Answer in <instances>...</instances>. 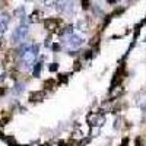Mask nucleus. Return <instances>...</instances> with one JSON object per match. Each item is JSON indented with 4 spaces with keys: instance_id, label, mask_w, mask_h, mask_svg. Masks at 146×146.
I'll return each mask as SVG.
<instances>
[{
    "instance_id": "7",
    "label": "nucleus",
    "mask_w": 146,
    "mask_h": 146,
    "mask_svg": "<svg viewBox=\"0 0 146 146\" xmlns=\"http://www.w3.org/2000/svg\"><path fill=\"white\" fill-rule=\"evenodd\" d=\"M82 7L86 10V9H89V0H82Z\"/></svg>"
},
{
    "instance_id": "10",
    "label": "nucleus",
    "mask_w": 146,
    "mask_h": 146,
    "mask_svg": "<svg viewBox=\"0 0 146 146\" xmlns=\"http://www.w3.org/2000/svg\"><path fill=\"white\" fill-rule=\"evenodd\" d=\"M127 145H129V137L123 139V142H121V146H127Z\"/></svg>"
},
{
    "instance_id": "1",
    "label": "nucleus",
    "mask_w": 146,
    "mask_h": 146,
    "mask_svg": "<svg viewBox=\"0 0 146 146\" xmlns=\"http://www.w3.org/2000/svg\"><path fill=\"white\" fill-rule=\"evenodd\" d=\"M44 27H45L47 31H50V32H57L58 29H62L63 21H62V19H57V18L45 19V21H44Z\"/></svg>"
},
{
    "instance_id": "5",
    "label": "nucleus",
    "mask_w": 146,
    "mask_h": 146,
    "mask_svg": "<svg viewBox=\"0 0 146 146\" xmlns=\"http://www.w3.org/2000/svg\"><path fill=\"white\" fill-rule=\"evenodd\" d=\"M54 85H56V83H54V79H48V80L44 82V88H45V89H53Z\"/></svg>"
},
{
    "instance_id": "4",
    "label": "nucleus",
    "mask_w": 146,
    "mask_h": 146,
    "mask_svg": "<svg viewBox=\"0 0 146 146\" xmlns=\"http://www.w3.org/2000/svg\"><path fill=\"white\" fill-rule=\"evenodd\" d=\"M42 98H44V92H32L31 95H29V101H32V102H36V101H42Z\"/></svg>"
},
{
    "instance_id": "2",
    "label": "nucleus",
    "mask_w": 146,
    "mask_h": 146,
    "mask_svg": "<svg viewBox=\"0 0 146 146\" xmlns=\"http://www.w3.org/2000/svg\"><path fill=\"white\" fill-rule=\"evenodd\" d=\"M15 60H16V51L15 50H9L5 56V60H3V64L6 69H10V67H13L15 64Z\"/></svg>"
},
{
    "instance_id": "6",
    "label": "nucleus",
    "mask_w": 146,
    "mask_h": 146,
    "mask_svg": "<svg viewBox=\"0 0 146 146\" xmlns=\"http://www.w3.org/2000/svg\"><path fill=\"white\" fill-rule=\"evenodd\" d=\"M40 16H41V12L35 10L34 13L31 15V22H40Z\"/></svg>"
},
{
    "instance_id": "12",
    "label": "nucleus",
    "mask_w": 146,
    "mask_h": 146,
    "mask_svg": "<svg viewBox=\"0 0 146 146\" xmlns=\"http://www.w3.org/2000/svg\"><path fill=\"white\" fill-rule=\"evenodd\" d=\"M2 126H3V124L0 123V136H2Z\"/></svg>"
},
{
    "instance_id": "9",
    "label": "nucleus",
    "mask_w": 146,
    "mask_h": 146,
    "mask_svg": "<svg viewBox=\"0 0 146 146\" xmlns=\"http://www.w3.org/2000/svg\"><path fill=\"white\" fill-rule=\"evenodd\" d=\"M136 146H143V142H142V137H137V139H136Z\"/></svg>"
},
{
    "instance_id": "8",
    "label": "nucleus",
    "mask_w": 146,
    "mask_h": 146,
    "mask_svg": "<svg viewBox=\"0 0 146 146\" xmlns=\"http://www.w3.org/2000/svg\"><path fill=\"white\" fill-rule=\"evenodd\" d=\"M60 82H62V83L63 82H67V76L66 75H60Z\"/></svg>"
},
{
    "instance_id": "3",
    "label": "nucleus",
    "mask_w": 146,
    "mask_h": 146,
    "mask_svg": "<svg viewBox=\"0 0 146 146\" xmlns=\"http://www.w3.org/2000/svg\"><path fill=\"white\" fill-rule=\"evenodd\" d=\"M124 79V66H120L115 72V78L113 80V86H115V85H120L121 80Z\"/></svg>"
},
{
    "instance_id": "11",
    "label": "nucleus",
    "mask_w": 146,
    "mask_h": 146,
    "mask_svg": "<svg viewBox=\"0 0 146 146\" xmlns=\"http://www.w3.org/2000/svg\"><path fill=\"white\" fill-rule=\"evenodd\" d=\"M5 92H6V89L2 86V88H0V96H2V95H5Z\"/></svg>"
}]
</instances>
